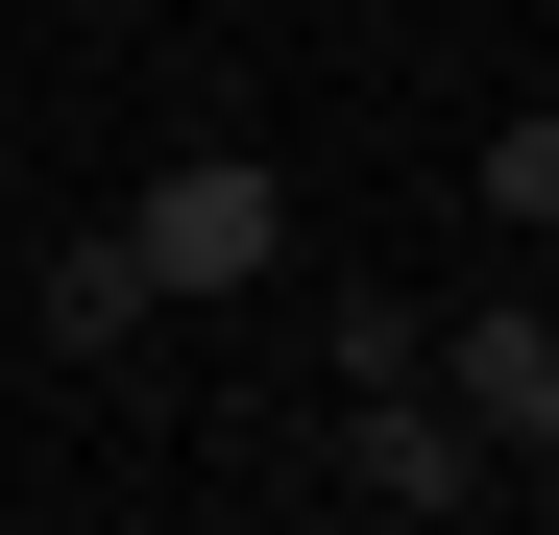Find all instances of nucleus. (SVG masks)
Masks as SVG:
<instances>
[{
	"label": "nucleus",
	"mask_w": 559,
	"mask_h": 535,
	"mask_svg": "<svg viewBox=\"0 0 559 535\" xmlns=\"http://www.w3.org/2000/svg\"><path fill=\"white\" fill-rule=\"evenodd\" d=\"M317 487H341V511H390V535H438V511H487L511 463L462 438V390H438V366H390V390H341V438H317Z\"/></svg>",
	"instance_id": "obj_1"
},
{
	"label": "nucleus",
	"mask_w": 559,
	"mask_h": 535,
	"mask_svg": "<svg viewBox=\"0 0 559 535\" xmlns=\"http://www.w3.org/2000/svg\"><path fill=\"white\" fill-rule=\"evenodd\" d=\"M122 243H146V293H267L293 268V195H267V146H170Z\"/></svg>",
	"instance_id": "obj_2"
},
{
	"label": "nucleus",
	"mask_w": 559,
	"mask_h": 535,
	"mask_svg": "<svg viewBox=\"0 0 559 535\" xmlns=\"http://www.w3.org/2000/svg\"><path fill=\"white\" fill-rule=\"evenodd\" d=\"M438 390H462V438H487L511 487H559V293H462L438 317Z\"/></svg>",
	"instance_id": "obj_3"
},
{
	"label": "nucleus",
	"mask_w": 559,
	"mask_h": 535,
	"mask_svg": "<svg viewBox=\"0 0 559 535\" xmlns=\"http://www.w3.org/2000/svg\"><path fill=\"white\" fill-rule=\"evenodd\" d=\"M146 317H170V293H146V243H122V219H98V243H73V268H49V341H73V366H122V341H146Z\"/></svg>",
	"instance_id": "obj_4"
},
{
	"label": "nucleus",
	"mask_w": 559,
	"mask_h": 535,
	"mask_svg": "<svg viewBox=\"0 0 559 535\" xmlns=\"http://www.w3.org/2000/svg\"><path fill=\"white\" fill-rule=\"evenodd\" d=\"M487 219H511V243H559V98H535V122H487Z\"/></svg>",
	"instance_id": "obj_5"
}]
</instances>
